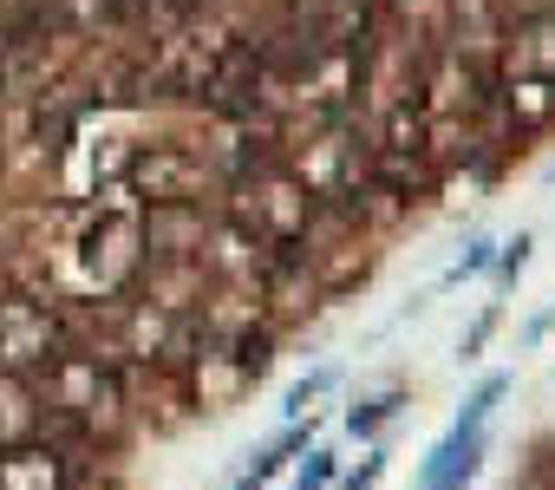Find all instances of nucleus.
<instances>
[{"instance_id": "obj_1", "label": "nucleus", "mask_w": 555, "mask_h": 490, "mask_svg": "<svg viewBox=\"0 0 555 490\" xmlns=\"http://www.w3.org/2000/svg\"><path fill=\"white\" fill-rule=\"evenodd\" d=\"M0 360L8 366H53V321H47V308H34V301H8L0 308Z\"/></svg>"}, {"instance_id": "obj_14", "label": "nucleus", "mask_w": 555, "mask_h": 490, "mask_svg": "<svg viewBox=\"0 0 555 490\" xmlns=\"http://www.w3.org/2000/svg\"><path fill=\"white\" fill-rule=\"evenodd\" d=\"M235 490H255V483H235Z\"/></svg>"}, {"instance_id": "obj_6", "label": "nucleus", "mask_w": 555, "mask_h": 490, "mask_svg": "<svg viewBox=\"0 0 555 490\" xmlns=\"http://www.w3.org/2000/svg\"><path fill=\"white\" fill-rule=\"evenodd\" d=\"M334 379H340V366H314L301 386H288V405H282V412H288V425H301V412H308V405H314V399H321Z\"/></svg>"}, {"instance_id": "obj_2", "label": "nucleus", "mask_w": 555, "mask_h": 490, "mask_svg": "<svg viewBox=\"0 0 555 490\" xmlns=\"http://www.w3.org/2000/svg\"><path fill=\"white\" fill-rule=\"evenodd\" d=\"M477 464H483V431H444L431 451H425V464H418V490H464L470 477H477Z\"/></svg>"}, {"instance_id": "obj_5", "label": "nucleus", "mask_w": 555, "mask_h": 490, "mask_svg": "<svg viewBox=\"0 0 555 490\" xmlns=\"http://www.w3.org/2000/svg\"><path fill=\"white\" fill-rule=\"evenodd\" d=\"M301 444H308V431H301V425H288V431H282V438H274V444H268V451H261V457H255V470H248V477H242V483H255V490H261V483H268V477H274V470H282V464H288V457H295V451H301Z\"/></svg>"}, {"instance_id": "obj_9", "label": "nucleus", "mask_w": 555, "mask_h": 490, "mask_svg": "<svg viewBox=\"0 0 555 490\" xmlns=\"http://www.w3.org/2000/svg\"><path fill=\"white\" fill-rule=\"evenodd\" d=\"M334 464H340V457H334V451H314V457H308V470H301V483H295V490H327V483H334Z\"/></svg>"}, {"instance_id": "obj_11", "label": "nucleus", "mask_w": 555, "mask_h": 490, "mask_svg": "<svg viewBox=\"0 0 555 490\" xmlns=\"http://www.w3.org/2000/svg\"><path fill=\"white\" fill-rule=\"evenodd\" d=\"M379 477H386V457H379V451H373V457H366V464H360V470H353V477H347V483H340V490H373V483H379Z\"/></svg>"}, {"instance_id": "obj_12", "label": "nucleus", "mask_w": 555, "mask_h": 490, "mask_svg": "<svg viewBox=\"0 0 555 490\" xmlns=\"http://www.w3.org/2000/svg\"><path fill=\"white\" fill-rule=\"evenodd\" d=\"M490 327H496V314H483V321H477V327H470V340H464V360H477V347H483V340H490Z\"/></svg>"}, {"instance_id": "obj_7", "label": "nucleus", "mask_w": 555, "mask_h": 490, "mask_svg": "<svg viewBox=\"0 0 555 490\" xmlns=\"http://www.w3.org/2000/svg\"><path fill=\"white\" fill-rule=\"evenodd\" d=\"M490 262H496V242H490V235H477V242H470V249H464V256L451 262V275H444V288H451V282H464V275H477V269H490Z\"/></svg>"}, {"instance_id": "obj_13", "label": "nucleus", "mask_w": 555, "mask_h": 490, "mask_svg": "<svg viewBox=\"0 0 555 490\" xmlns=\"http://www.w3.org/2000/svg\"><path fill=\"white\" fill-rule=\"evenodd\" d=\"M548 327H555V308H548V314H535V321H529V334H522V340H529V347H535V340H542V334H548Z\"/></svg>"}, {"instance_id": "obj_8", "label": "nucleus", "mask_w": 555, "mask_h": 490, "mask_svg": "<svg viewBox=\"0 0 555 490\" xmlns=\"http://www.w3.org/2000/svg\"><path fill=\"white\" fill-rule=\"evenodd\" d=\"M529 249H535V235H516V242H503V249H496V269H503V282H516V275H522Z\"/></svg>"}, {"instance_id": "obj_3", "label": "nucleus", "mask_w": 555, "mask_h": 490, "mask_svg": "<svg viewBox=\"0 0 555 490\" xmlns=\"http://www.w3.org/2000/svg\"><path fill=\"white\" fill-rule=\"evenodd\" d=\"M0 490H73V470L47 444H14L0 451Z\"/></svg>"}, {"instance_id": "obj_4", "label": "nucleus", "mask_w": 555, "mask_h": 490, "mask_svg": "<svg viewBox=\"0 0 555 490\" xmlns=\"http://www.w3.org/2000/svg\"><path fill=\"white\" fill-rule=\"evenodd\" d=\"M503 392H509V379H503V373H490V379H483V386L464 399V412H457V431H483V425H490V412L503 405Z\"/></svg>"}, {"instance_id": "obj_10", "label": "nucleus", "mask_w": 555, "mask_h": 490, "mask_svg": "<svg viewBox=\"0 0 555 490\" xmlns=\"http://www.w3.org/2000/svg\"><path fill=\"white\" fill-rule=\"evenodd\" d=\"M392 412H399V399H373V405H366V412H353L347 425H353V431H373V425H386Z\"/></svg>"}]
</instances>
